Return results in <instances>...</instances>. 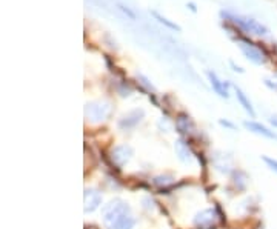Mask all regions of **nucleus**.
Here are the masks:
<instances>
[{"label": "nucleus", "instance_id": "obj_1", "mask_svg": "<svg viewBox=\"0 0 277 229\" xmlns=\"http://www.w3.org/2000/svg\"><path fill=\"white\" fill-rule=\"evenodd\" d=\"M103 223L108 229H133L136 220L130 214V206L123 200L115 199L102 208Z\"/></svg>", "mask_w": 277, "mask_h": 229}, {"label": "nucleus", "instance_id": "obj_2", "mask_svg": "<svg viewBox=\"0 0 277 229\" xmlns=\"http://www.w3.org/2000/svg\"><path fill=\"white\" fill-rule=\"evenodd\" d=\"M230 19H232V22L239 25L243 31H247V33H251V34H255V36H265L268 34V28L265 25H262L260 22L254 19H250V17H242V16H230L227 14Z\"/></svg>", "mask_w": 277, "mask_h": 229}, {"label": "nucleus", "instance_id": "obj_3", "mask_svg": "<svg viewBox=\"0 0 277 229\" xmlns=\"http://www.w3.org/2000/svg\"><path fill=\"white\" fill-rule=\"evenodd\" d=\"M111 111L110 103L106 102H92L88 103L87 108H85V116L91 122H102L108 117V114Z\"/></svg>", "mask_w": 277, "mask_h": 229}, {"label": "nucleus", "instance_id": "obj_4", "mask_svg": "<svg viewBox=\"0 0 277 229\" xmlns=\"http://www.w3.org/2000/svg\"><path fill=\"white\" fill-rule=\"evenodd\" d=\"M240 49H242V53H243V56L247 57L248 60H251L253 63H255V65H262V63H265V54L262 53V51L259 49V48H255L253 43H245V42H240Z\"/></svg>", "mask_w": 277, "mask_h": 229}, {"label": "nucleus", "instance_id": "obj_5", "mask_svg": "<svg viewBox=\"0 0 277 229\" xmlns=\"http://www.w3.org/2000/svg\"><path fill=\"white\" fill-rule=\"evenodd\" d=\"M133 155V149L131 146H126V145H122V146H115L113 151H111V160L115 166H119V168H122V166L125 163L130 162Z\"/></svg>", "mask_w": 277, "mask_h": 229}, {"label": "nucleus", "instance_id": "obj_6", "mask_svg": "<svg viewBox=\"0 0 277 229\" xmlns=\"http://www.w3.org/2000/svg\"><path fill=\"white\" fill-rule=\"evenodd\" d=\"M83 200H85V212H92L100 206L102 195L95 189H87L83 194Z\"/></svg>", "mask_w": 277, "mask_h": 229}, {"label": "nucleus", "instance_id": "obj_7", "mask_svg": "<svg viewBox=\"0 0 277 229\" xmlns=\"http://www.w3.org/2000/svg\"><path fill=\"white\" fill-rule=\"evenodd\" d=\"M214 222H216V212L212 209H204L194 217V225L202 229L214 225Z\"/></svg>", "mask_w": 277, "mask_h": 229}, {"label": "nucleus", "instance_id": "obj_8", "mask_svg": "<svg viewBox=\"0 0 277 229\" xmlns=\"http://www.w3.org/2000/svg\"><path fill=\"white\" fill-rule=\"evenodd\" d=\"M245 126H247L250 131L259 134V135H263V137L266 139H273V140H277V134L274 131H270L266 126H263V125L257 123V122H245Z\"/></svg>", "mask_w": 277, "mask_h": 229}, {"label": "nucleus", "instance_id": "obj_9", "mask_svg": "<svg viewBox=\"0 0 277 229\" xmlns=\"http://www.w3.org/2000/svg\"><path fill=\"white\" fill-rule=\"evenodd\" d=\"M207 74H208V77H209V82H211L212 89H214L220 97H225V99H227V97H228V91H227V85H225V83L220 82L219 77H217L212 71H208Z\"/></svg>", "mask_w": 277, "mask_h": 229}, {"label": "nucleus", "instance_id": "obj_10", "mask_svg": "<svg viewBox=\"0 0 277 229\" xmlns=\"http://www.w3.org/2000/svg\"><path fill=\"white\" fill-rule=\"evenodd\" d=\"M142 117H143V111L140 109V111H138V109H136V111H133V112H130V114H128V116H125L122 120H120V128H131V126H134V125L136 123H138V122H140L142 120Z\"/></svg>", "mask_w": 277, "mask_h": 229}, {"label": "nucleus", "instance_id": "obj_11", "mask_svg": "<svg viewBox=\"0 0 277 229\" xmlns=\"http://www.w3.org/2000/svg\"><path fill=\"white\" fill-rule=\"evenodd\" d=\"M234 89H236V96H237V99H239V102H240V105L243 106V109L247 111L251 117H254V116H255V112H254V109H253V105H251V102L248 100V97L243 94V91H242L240 88L234 86Z\"/></svg>", "mask_w": 277, "mask_h": 229}, {"label": "nucleus", "instance_id": "obj_12", "mask_svg": "<svg viewBox=\"0 0 277 229\" xmlns=\"http://www.w3.org/2000/svg\"><path fill=\"white\" fill-rule=\"evenodd\" d=\"M174 149H176V152H177V155H179V159L182 160V162H189V160H191V151H189V148H188V145H185L182 140L176 142Z\"/></svg>", "mask_w": 277, "mask_h": 229}, {"label": "nucleus", "instance_id": "obj_13", "mask_svg": "<svg viewBox=\"0 0 277 229\" xmlns=\"http://www.w3.org/2000/svg\"><path fill=\"white\" fill-rule=\"evenodd\" d=\"M151 14H153V16H154V17H156V19L159 20V22L162 23V25H165V26H168V28H171V29H176V31H180V29H182V28H180L179 25L173 23L171 20H168V19H166V17H163L162 14H159L157 11H153Z\"/></svg>", "mask_w": 277, "mask_h": 229}, {"label": "nucleus", "instance_id": "obj_14", "mask_svg": "<svg viewBox=\"0 0 277 229\" xmlns=\"http://www.w3.org/2000/svg\"><path fill=\"white\" fill-rule=\"evenodd\" d=\"M262 159H263V162L266 163V166H268V168H270L273 172L277 174V160H276V159H271V157H266V155H265V157H262Z\"/></svg>", "mask_w": 277, "mask_h": 229}, {"label": "nucleus", "instance_id": "obj_15", "mask_svg": "<svg viewBox=\"0 0 277 229\" xmlns=\"http://www.w3.org/2000/svg\"><path fill=\"white\" fill-rule=\"evenodd\" d=\"M119 9H120V11H123L128 17H130V19H136V14L131 11V9L130 8H128V6H123V5H119Z\"/></svg>", "mask_w": 277, "mask_h": 229}, {"label": "nucleus", "instance_id": "obj_16", "mask_svg": "<svg viewBox=\"0 0 277 229\" xmlns=\"http://www.w3.org/2000/svg\"><path fill=\"white\" fill-rule=\"evenodd\" d=\"M270 122H271V125L274 128H277V116H273L271 119H270Z\"/></svg>", "mask_w": 277, "mask_h": 229}]
</instances>
